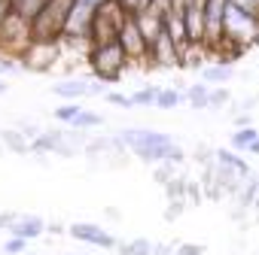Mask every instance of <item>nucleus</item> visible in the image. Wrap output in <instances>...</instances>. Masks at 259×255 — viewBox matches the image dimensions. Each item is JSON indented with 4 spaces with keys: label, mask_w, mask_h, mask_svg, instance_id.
<instances>
[{
    "label": "nucleus",
    "mask_w": 259,
    "mask_h": 255,
    "mask_svg": "<svg viewBox=\"0 0 259 255\" xmlns=\"http://www.w3.org/2000/svg\"><path fill=\"white\" fill-rule=\"evenodd\" d=\"M95 10L85 0H73V7L67 13V25H64V37H79V40H92V25H95Z\"/></svg>",
    "instance_id": "1a4fd4ad"
},
{
    "label": "nucleus",
    "mask_w": 259,
    "mask_h": 255,
    "mask_svg": "<svg viewBox=\"0 0 259 255\" xmlns=\"http://www.w3.org/2000/svg\"><path fill=\"white\" fill-rule=\"evenodd\" d=\"M61 61H64V49L58 40H31V46L19 55V64L28 73H52Z\"/></svg>",
    "instance_id": "20e7f679"
},
{
    "label": "nucleus",
    "mask_w": 259,
    "mask_h": 255,
    "mask_svg": "<svg viewBox=\"0 0 259 255\" xmlns=\"http://www.w3.org/2000/svg\"><path fill=\"white\" fill-rule=\"evenodd\" d=\"M119 46H122V52L128 55V64H135V61L150 64V43H147V37L141 34L135 16H128L125 25L119 28Z\"/></svg>",
    "instance_id": "0eeeda50"
},
{
    "label": "nucleus",
    "mask_w": 259,
    "mask_h": 255,
    "mask_svg": "<svg viewBox=\"0 0 259 255\" xmlns=\"http://www.w3.org/2000/svg\"><path fill=\"white\" fill-rule=\"evenodd\" d=\"M64 255H85V252H64Z\"/></svg>",
    "instance_id": "c03bdc74"
},
{
    "label": "nucleus",
    "mask_w": 259,
    "mask_h": 255,
    "mask_svg": "<svg viewBox=\"0 0 259 255\" xmlns=\"http://www.w3.org/2000/svg\"><path fill=\"white\" fill-rule=\"evenodd\" d=\"M70 7H73V0H49V4L43 7V13L31 22L34 40H61Z\"/></svg>",
    "instance_id": "39448f33"
},
{
    "label": "nucleus",
    "mask_w": 259,
    "mask_h": 255,
    "mask_svg": "<svg viewBox=\"0 0 259 255\" xmlns=\"http://www.w3.org/2000/svg\"><path fill=\"white\" fill-rule=\"evenodd\" d=\"M186 103L192 109H210V85L204 82H192L186 88Z\"/></svg>",
    "instance_id": "2eb2a0df"
},
{
    "label": "nucleus",
    "mask_w": 259,
    "mask_h": 255,
    "mask_svg": "<svg viewBox=\"0 0 259 255\" xmlns=\"http://www.w3.org/2000/svg\"><path fill=\"white\" fill-rule=\"evenodd\" d=\"M0 140H4V149L13 155H31V140L19 131V128H4L0 131Z\"/></svg>",
    "instance_id": "4468645a"
},
{
    "label": "nucleus",
    "mask_w": 259,
    "mask_h": 255,
    "mask_svg": "<svg viewBox=\"0 0 259 255\" xmlns=\"http://www.w3.org/2000/svg\"><path fill=\"white\" fill-rule=\"evenodd\" d=\"M247 152H250V155H259V137H256V140L250 143V149H247Z\"/></svg>",
    "instance_id": "58836bf2"
},
{
    "label": "nucleus",
    "mask_w": 259,
    "mask_h": 255,
    "mask_svg": "<svg viewBox=\"0 0 259 255\" xmlns=\"http://www.w3.org/2000/svg\"><path fill=\"white\" fill-rule=\"evenodd\" d=\"M259 137V131L256 128H238V131L232 134V140H229V146L235 149V152H247L250 149V143Z\"/></svg>",
    "instance_id": "a211bd4d"
},
{
    "label": "nucleus",
    "mask_w": 259,
    "mask_h": 255,
    "mask_svg": "<svg viewBox=\"0 0 259 255\" xmlns=\"http://www.w3.org/2000/svg\"><path fill=\"white\" fill-rule=\"evenodd\" d=\"M229 0H207L204 4V49H223V22Z\"/></svg>",
    "instance_id": "6e6552de"
},
{
    "label": "nucleus",
    "mask_w": 259,
    "mask_h": 255,
    "mask_svg": "<svg viewBox=\"0 0 259 255\" xmlns=\"http://www.w3.org/2000/svg\"><path fill=\"white\" fill-rule=\"evenodd\" d=\"M85 4H92V7H101V4H107V0H85Z\"/></svg>",
    "instance_id": "a19ab883"
},
{
    "label": "nucleus",
    "mask_w": 259,
    "mask_h": 255,
    "mask_svg": "<svg viewBox=\"0 0 259 255\" xmlns=\"http://www.w3.org/2000/svg\"><path fill=\"white\" fill-rule=\"evenodd\" d=\"M256 43H259V16L244 13L229 4L226 22H223V46H232V58H238Z\"/></svg>",
    "instance_id": "f03ea898"
},
{
    "label": "nucleus",
    "mask_w": 259,
    "mask_h": 255,
    "mask_svg": "<svg viewBox=\"0 0 259 255\" xmlns=\"http://www.w3.org/2000/svg\"><path fill=\"white\" fill-rule=\"evenodd\" d=\"M85 67L92 70V79L110 85V82L122 79V70L128 67V55L122 52L119 40H113V43H95L92 52H89Z\"/></svg>",
    "instance_id": "7ed1b4c3"
},
{
    "label": "nucleus",
    "mask_w": 259,
    "mask_h": 255,
    "mask_svg": "<svg viewBox=\"0 0 259 255\" xmlns=\"http://www.w3.org/2000/svg\"><path fill=\"white\" fill-rule=\"evenodd\" d=\"M150 10H156V13H168V10H174V0H153V4H150Z\"/></svg>",
    "instance_id": "72a5a7b5"
},
{
    "label": "nucleus",
    "mask_w": 259,
    "mask_h": 255,
    "mask_svg": "<svg viewBox=\"0 0 259 255\" xmlns=\"http://www.w3.org/2000/svg\"><path fill=\"white\" fill-rule=\"evenodd\" d=\"M101 124H104V115H101V112H95V109H82L70 128H76V131H92V128H101Z\"/></svg>",
    "instance_id": "aec40b11"
},
{
    "label": "nucleus",
    "mask_w": 259,
    "mask_h": 255,
    "mask_svg": "<svg viewBox=\"0 0 259 255\" xmlns=\"http://www.w3.org/2000/svg\"><path fill=\"white\" fill-rule=\"evenodd\" d=\"M153 240L147 237H135V240H128V243H119V252L122 255H153Z\"/></svg>",
    "instance_id": "6ab92c4d"
},
{
    "label": "nucleus",
    "mask_w": 259,
    "mask_h": 255,
    "mask_svg": "<svg viewBox=\"0 0 259 255\" xmlns=\"http://www.w3.org/2000/svg\"><path fill=\"white\" fill-rule=\"evenodd\" d=\"M183 210H186V201H168V207H165V222H174Z\"/></svg>",
    "instance_id": "c756f323"
},
{
    "label": "nucleus",
    "mask_w": 259,
    "mask_h": 255,
    "mask_svg": "<svg viewBox=\"0 0 259 255\" xmlns=\"http://www.w3.org/2000/svg\"><path fill=\"white\" fill-rule=\"evenodd\" d=\"M104 100H107L110 106H122V109H132V97H128V94H116V91H107V94H104Z\"/></svg>",
    "instance_id": "c85d7f7f"
},
{
    "label": "nucleus",
    "mask_w": 259,
    "mask_h": 255,
    "mask_svg": "<svg viewBox=\"0 0 259 255\" xmlns=\"http://www.w3.org/2000/svg\"><path fill=\"white\" fill-rule=\"evenodd\" d=\"M7 88H10V85H7V79H0V94H7Z\"/></svg>",
    "instance_id": "ea45409f"
},
{
    "label": "nucleus",
    "mask_w": 259,
    "mask_h": 255,
    "mask_svg": "<svg viewBox=\"0 0 259 255\" xmlns=\"http://www.w3.org/2000/svg\"><path fill=\"white\" fill-rule=\"evenodd\" d=\"M135 19H138L141 34L147 37V43H150V49H153V43H156V40L162 37V31H165V16L156 13V10H144V13H138Z\"/></svg>",
    "instance_id": "9b49d317"
},
{
    "label": "nucleus",
    "mask_w": 259,
    "mask_h": 255,
    "mask_svg": "<svg viewBox=\"0 0 259 255\" xmlns=\"http://www.w3.org/2000/svg\"><path fill=\"white\" fill-rule=\"evenodd\" d=\"M253 210H256V213H259V198H256V204H253Z\"/></svg>",
    "instance_id": "37998d69"
},
{
    "label": "nucleus",
    "mask_w": 259,
    "mask_h": 255,
    "mask_svg": "<svg viewBox=\"0 0 259 255\" xmlns=\"http://www.w3.org/2000/svg\"><path fill=\"white\" fill-rule=\"evenodd\" d=\"M189 4V0H174V7H186Z\"/></svg>",
    "instance_id": "79ce46f5"
},
{
    "label": "nucleus",
    "mask_w": 259,
    "mask_h": 255,
    "mask_svg": "<svg viewBox=\"0 0 259 255\" xmlns=\"http://www.w3.org/2000/svg\"><path fill=\"white\" fill-rule=\"evenodd\" d=\"M229 103H232V91H229L226 85L210 88V109H223V106H229Z\"/></svg>",
    "instance_id": "393cba45"
},
{
    "label": "nucleus",
    "mask_w": 259,
    "mask_h": 255,
    "mask_svg": "<svg viewBox=\"0 0 259 255\" xmlns=\"http://www.w3.org/2000/svg\"><path fill=\"white\" fill-rule=\"evenodd\" d=\"M79 112H82V106H79V103H61V106H55V118H58L61 124H67V128L76 121V115H79Z\"/></svg>",
    "instance_id": "5701e85b"
},
{
    "label": "nucleus",
    "mask_w": 259,
    "mask_h": 255,
    "mask_svg": "<svg viewBox=\"0 0 259 255\" xmlns=\"http://www.w3.org/2000/svg\"><path fill=\"white\" fill-rule=\"evenodd\" d=\"M186 182H189L186 176H174V179L165 185V198H168V201H186ZM186 204H189V201H186Z\"/></svg>",
    "instance_id": "4be33fe9"
},
{
    "label": "nucleus",
    "mask_w": 259,
    "mask_h": 255,
    "mask_svg": "<svg viewBox=\"0 0 259 255\" xmlns=\"http://www.w3.org/2000/svg\"><path fill=\"white\" fill-rule=\"evenodd\" d=\"M67 234L79 243H89V246H98V249H119V240L113 234H107L101 225L95 222H73L67 228Z\"/></svg>",
    "instance_id": "9d476101"
},
{
    "label": "nucleus",
    "mask_w": 259,
    "mask_h": 255,
    "mask_svg": "<svg viewBox=\"0 0 259 255\" xmlns=\"http://www.w3.org/2000/svg\"><path fill=\"white\" fill-rule=\"evenodd\" d=\"M186 201H189L192 207H198V204L204 201V188H201L198 179H189V182H186Z\"/></svg>",
    "instance_id": "a878e982"
},
{
    "label": "nucleus",
    "mask_w": 259,
    "mask_h": 255,
    "mask_svg": "<svg viewBox=\"0 0 259 255\" xmlns=\"http://www.w3.org/2000/svg\"><path fill=\"white\" fill-rule=\"evenodd\" d=\"M132 158H141L144 164H162V161H171V164H183L186 152L174 143L171 134H162V131H153V128H125L119 131Z\"/></svg>",
    "instance_id": "f257e3e1"
},
{
    "label": "nucleus",
    "mask_w": 259,
    "mask_h": 255,
    "mask_svg": "<svg viewBox=\"0 0 259 255\" xmlns=\"http://www.w3.org/2000/svg\"><path fill=\"white\" fill-rule=\"evenodd\" d=\"M232 121H235V131H238V128H253V115L250 112H238Z\"/></svg>",
    "instance_id": "473e14b6"
},
{
    "label": "nucleus",
    "mask_w": 259,
    "mask_h": 255,
    "mask_svg": "<svg viewBox=\"0 0 259 255\" xmlns=\"http://www.w3.org/2000/svg\"><path fill=\"white\" fill-rule=\"evenodd\" d=\"M232 76H235V70H232L229 64H223V61H217V64H207V67H201V82H204V85H210V88L229 85V82H232Z\"/></svg>",
    "instance_id": "ddd939ff"
},
{
    "label": "nucleus",
    "mask_w": 259,
    "mask_h": 255,
    "mask_svg": "<svg viewBox=\"0 0 259 255\" xmlns=\"http://www.w3.org/2000/svg\"><path fill=\"white\" fill-rule=\"evenodd\" d=\"M180 103H186V91L159 88V94H156V106H159V109H174V106H180Z\"/></svg>",
    "instance_id": "f3484780"
},
{
    "label": "nucleus",
    "mask_w": 259,
    "mask_h": 255,
    "mask_svg": "<svg viewBox=\"0 0 259 255\" xmlns=\"http://www.w3.org/2000/svg\"><path fill=\"white\" fill-rule=\"evenodd\" d=\"M177 252L180 255H204V246H198V243H177Z\"/></svg>",
    "instance_id": "2f4dec72"
},
{
    "label": "nucleus",
    "mask_w": 259,
    "mask_h": 255,
    "mask_svg": "<svg viewBox=\"0 0 259 255\" xmlns=\"http://www.w3.org/2000/svg\"><path fill=\"white\" fill-rule=\"evenodd\" d=\"M46 231H49V234H64V225H58V222H52V225H46Z\"/></svg>",
    "instance_id": "4c0bfd02"
},
{
    "label": "nucleus",
    "mask_w": 259,
    "mask_h": 255,
    "mask_svg": "<svg viewBox=\"0 0 259 255\" xmlns=\"http://www.w3.org/2000/svg\"><path fill=\"white\" fill-rule=\"evenodd\" d=\"M156 94H159V88L156 85H147V88L132 91L128 97H132V106H156Z\"/></svg>",
    "instance_id": "412c9836"
},
{
    "label": "nucleus",
    "mask_w": 259,
    "mask_h": 255,
    "mask_svg": "<svg viewBox=\"0 0 259 255\" xmlns=\"http://www.w3.org/2000/svg\"><path fill=\"white\" fill-rule=\"evenodd\" d=\"M128 13L122 10L119 0H107L95 10V25H92V43H113L119 40V28L125 25Z\"/></svg>",
    "instance_id": "423d86ee"
},
{
    "label": "nucleus",
    "mask_w": 259,
    "mask_h": 255,
    "mask_svg": "<svg viewBox=\"0 0 259 255\" xmlns=\"http://www.w3.org/2000/svg\"><path fill=\"white\" fill-rule=\"evenodd\" d=\"M49 4V0H10V10L13 13H19L22 19H28V22H34L40 13H43V7Z\"/></svg>",
    "instance_id": "dca6fc26"
},
{
    "label": "nucleus",
    "mask_w": 259,
    "mask_h": 255,
    "mask_svg": "<svg viewBox=\"0 0 259 255\" xmlns=\"http://www.w3.org/2000/svg\"><path fill=\"white\" fill-rule=\"evenodd\" d=\"M174 176H180V173H177V164H171V161H162V164L153 167V179H156L159 185H168Z\"/></svg>",
    "instance_id": "b1692460"
},
{
    "label": "nucleus",
    "mask_w": 259,
    "mask_h": 255,
    "mask_svg": "<svg viewBox=\"0 0 259 255\" xmlns=\"http://www.w3.org/2000/svg\"><path fill=\"white\" fill-rule=\"evenodd\" d=\"M119 4H122V10H125L128 16H138V13L150 10V4H153V0H119Z\"/></svg>",
    "instance_id": "cd10ccee"
},
{
    "label": "nucleus",
    "mask_w": 259,
    "mask_h": 255,
    "mask_svg": "<svg viewBox=\"0 0 259 255\" xmlns=\"http://www.w3.org/2000/svg\"><path fill=\"white\" fill-rule=\"evenodd\" d=\"M0 152H7V149H4V140H0Z\"/></svg>",
    "instance_id": "a18cd8bd"
},
{
    "label": "nucleus",
    "mask_w": 259,
    "mask_h": 255,
    "mask_svg": "<svg viewBox=\"0 0 259 255\" xmlns=\"http://www.w3.org/2000/svg\"><path fill=\"white\" fill-rule=\"evenodd\" d=\"M177 249L174 246H165V243H159V246H153V255H174Z\"/></svg>",
    "instance_id": "c9c22d12"
},
{
    "label": "nucleus",
    "mask_w": 259,
    "mask_h": 255,
    "mask_svg": "<svg viewBox=\"0 0 259 255\" xmlns=\"http://www.w3.org/2000/svg\"><path fill=\"white\" fill-rule=\"evenodd\" d=\"M7 13H10V0H0V25H4Z\"/></svg>",
    "instance_id": "e433bc0d"
},
{
    "label": "nucleus",
    "mask_w": 259,
    "mask_h": 255,
    "mask_svg": "<svg viewBox=\"0 0 259 255\" xmlns=\"http://www.w3.org/2000/svg\"><path fill=\"white\" fill-rule=\"evenodd\" d=\"M25 252H28V240L22 237H10L4 243V255H25Z\"/></svg>",
    "instance_id": "bb28decb"
},
{
    "label": "nucleus",
    "mask_w": 259,
    "mask_h": 255,
    "mask_svg": "<svg viewBox=\"0 0 259 255\" xmlns=\"http://www.w3.org/2000/svg\"><path fill=\"white\" fill-rule=\"evenodd\" d=\"M16 219H19V213H0V228L10 231V228L16 225Z\"/></svg>",
    "instance_id": "f704fd0d"
},
{
    "label": "nucleus",
    "mask_w": 259,
    "mask_h": 255,
    "mask_svg": "<svg viewBox=\"0 0 259 255\" xmlns=\"http://www.w3.org/2000/svg\"><path fill=\"white\" fill-rule=\"evenodd\" d=\"M43 231H46V222L40 216H31V213H19L16 225L10 228V234L13 237H22V240H37Z\"/></svg>",
    "instance_id": "f8f14e48"
},
{
    "label": "nucleus",
    "mask_w": 259,
    "mask_h": 255,
    "mask_svg": "<svg viewBox=\"0 0 259 255\" xmlns=\"http://www.w3.org/2000/svg\"><path fill=\"white\" fill-rule=\"evenodd\" d=\"M16 128H19V131H22V134H25L28 140H37V137L43 134V131H40V128H37V124H31V121H19Z\"/></svg>",
    "instance_id": "7c9ffc66"
}]
</instances>
